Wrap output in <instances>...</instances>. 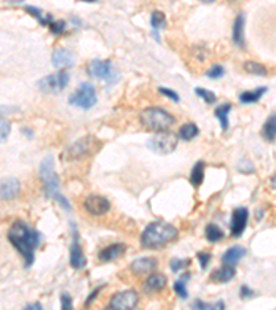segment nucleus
I'll return each mask as SVG.
<instances>
[{
    "label": "nucleus",
    "instance_id": "1",
    "mask_svg": "<svg viewBox=\"0 0 276 310\" xmlns=\"http://www.w3.org/2000/svg\"><path fill=\"white\" fill-rule=\"evenodd\" d=\"M7 239L24 256L25 266H31L35 261V251L42 241V236L38 230L31 228L24 221H16L7 232Z\"/></svg>",
    "mask_w": 276,
    "mask_h": 310
},
{
    "label": "nucleus",
    "instance_id": "2",
    "mask_svg": "<svg viewBox=\"0 0 276 310\" xmlns=\"http://www.w3.org/2000/svg\"><path fill=\"white\" fill-rule=\"evenodd\" d=\"M177 236H178V230L174 228L173 225L156 221V222L149 223L144 229V232L141 234V245L144 248L155 250V248H160L163 245L168 244L170 241L177 239Z\"/></svg>",
    "mask_w": 276,
    "mask_h": 310
},
{
    "label": "nucleus",
    "instance_id": "3",
    "mask_svg": "<svg viewBox=\"0 0 276 310\" xmlns=\"http://www.w3.org/2000/svg\"><path fill=\"white\" fill-rule=\"evenodd\" d=\"M39 174L44 184V193L50 199H54L65 211H70V204L60 193V180L54 170V162L51 156H47L39 166Z\"/></svg>",
    "mask_w": 276,
    "mask_h": 310
},
{
    "label": "nucleus",
    "instance_id": "4",
    "mask_svg": "<svg viewBox=\"0 0 276 310\" xmlns=\"http://www.w3.org/2000/svg\"><path fill=\"white\" fill-rule=\"evenodd\" d=\"M140 120L152 131H166L174 124V117L162 108H146L140 114Z\"/></svg>",
    "mask_w": 276,
    "mask_h": 310
},
{
    "label": "nucleus",
    "instance_id": "5",
    "mask_svg": "<svg viewBox=\"0 0 276 310\" xmlns=\"http://www.w3.org/2000/svg\"><path fill=\"white\" fill-rule=\"evenodd\" d=\"M178 138L171 131H157L155 135L148 141V147L152 152L159 154H167L177 147Z\"/></svg>",
    "mask_w": 276,
    "mask_h": 310
},
{
    "label": "nucleus",
    "instance_id": "6",
    "mask_svg": "<svg viewBox=\"0 0 276 310\" xmlns=\"http://www.w3.org/2000/svg\"><path fill=\"white\" fill-rule=\"evenodd\" d=\"M97 102L96 90L91 83H81L75 93L69 97V103L81 109L93 108Z\"/></svg>",
    "mask_w": 276,
    "mask_h": 310
},
{
    "label": "nucleus",
    "instance_id": "7",
    "mask_svg": "<svg viewBox=\"0 0 276 310\" xmlns=\"http://www.w3.org/2000/svg\"><path fill=\"white\" fill-rule=\"evenodd\" d=\"M100 142L97 141V138L93 135L84 136L79 141H76L75 143H72L68 149L65 150V159L68 160H77V159L86 158L88 154H91L93 152H96V146Z\"/></svg>",
    "mask_w": 276,
    "mask_h": 310
},
{
    "label": "nucleus",
    "instance_id": "8",
    "mask_svg": "<svg viewBox=\"0 0 276 310\" xmlns=\"http://www.w3.org/2000/svg\"><path fill=\"white\" fill-rule=\"evenodd\" d=\"M68 82H69L68 72L60 71L57 73H51L49 76L43 77L38 83V87L43 93H60L66 87Z\"/></svg>",
    "mask_w": 276,
    "mask_h": 310
},
{
    "label": "nucleus",
    "instance_id": "9",
    "mask_svg": "<svg viewBox=\"0 0 276 310\" xmlns=\"http://www.w3.org/2000/svg\"><path fill=\"white\" fill-rule=\"evenodd\" d=\"M87 73L91 77H97L108 83H115L118 80V75L115 73L111 61L94 60L87 65Z\"/></svg>",
    "mask_w": 276,
    "mask_h": 310
},
{
    "label": "nucleus",
    "instance_id": "10",
    "mask_svg": "<svg viewBox=\"0 0 276 310\" xmlns=\"http://www.w3.org/2000/svg\"><path fill=\"white\" fill-rule=\"evenodd\" d=\"M138 302V294L133 289H127V291H122L115 294L111 298L108 307L109 309H118V310H127L134 309Z\"/></svg>",
    "mask_w": 276,
    "mask_h": 310
},
{
    "label": "nucleus",
    "instance_id": "11",
    "mask_svg": "<svg viewBox=\"0 0 276 310\" xmlns=\"http://www.w3.org/2000/svg\"><path fill=\"white\" fill-rule=\"evenodd\" d=\"M72 226V244H70V255L69 262L70 266L73 269H83L86 266V256L83 254L80 243H79V233H77V229H76L75 223H70Z\"/></svg>",
    "mask_w": 276,
    "mask_h": 310
},
{
    "label": "nucleus",
    "instance_id": "12",
    "mask_svg": "<svg viewBox=\"0 0 276 310\" xmlns=\"http://www.w3.org/2000/svg\"><path fill=\"white\" fill-rule=\"evenodd\" d=\"M249 222V210L246 207L235 208L231 219V234L233 237H240Z\"/></svg>",
    "mask_w": 276,
    "mask_h": 310
},
{
    "label": "nucleus",
    "instance_id": "13",
    "mask_svg": "<svg viewBox=\"0 0 276 310\" xmlns=\"http://www.w3.org/2000/svg\"><path fill=\"white\" fill-rule=\"evenodd\" d=\"M109 207H111V204H109L108 199H105L104 196H98V195H90L84 200L86 211L94 217H100V215L107 214L109 211Z\"/></svg>",
    "mask_w": 276,
    "mask_h": 310
},
{
    "label": "nucleus",
    "instance_id": "14",
    "mask_svg": "<svg viewBox=\"0 0 276 310\" xmlns=\"http://www.w3.org/2000/svg\"><path fill=\"white\" fill-rule=\"evenodd\" d=\"M51 62L55 68H60V69H65V68H70V66L75 65V55L72 51L66 49H58L55 50L51 57Z\"/></svg>",
    "mask_w": 276,
    "mask_h": 310
},
{
    "label": "nucleus",
    "instance_id": "15",
    "mask_svg": "<svg viewBox=\"0 0 276 310\" xmlns=\"http://www.w3.org/2000/svg\"><path fill=\"white\" fill-rule=\"evenodd\" d=\"M236 274V269L235 265H229V263H224L220 269H217L211 273L210 280L216 281V283H228L231 281Z\"/></svg>",
    "mask_w": 276,
    "mask_h": 310
},
{
    "label": "nucleus",
    "instance_id": "16",
    "mask_svg": "<svg viewBox=\"0 0 276 310\" xmlns=\"http://www.w3.org/2000/svg\"><path fill=\"white\" fill-rule=\"evenodd\" d=\"M157 266V261L155 258H138L136 261L131 262L130 269L134 274H145L153 270Z\"/></svg>",
    "mask_w": 276,
    "mask_h": 310
},
{
    "label": "nucleus",
    "instance_id": "17",
    "mask_svg": "<svg viewBox=\"0 0 276 310\" xmlns=\"http://www.w3.org/2000/svg\"><path fill=\"white\" fill-rule=\"evenodd\" d=\"M126 245L122 244V243H116V244H112L104 248L101 252H100V259L103 262H111L118 259L120 256L125 254Z\"/></svg>",
    "mask_w": 276,
    "mask_h": 310
},
{
    "label": "nucleus",
    "instance_id": "18",
    "mask_svg": "<svg viewBox=\"0 0 276 310\" xmlns=\"http://www.w3.org/2000/svg\"><path fill=\"white\" fill-rule=\"evenodd\" d=\"M18 192H20V182L16 178H9L2 182L0 195L3 200H11L13 197L17 196Z\"/></svg>",
    "mask_w": 276,
    "mask_h": 310
},
{
    "label": "nucleus",
    "instance_id": "19",
    "mask_svg": "<svg viewBox=\"0 0 276 310\" xmlns=\"http://www.w3.org/2000/svg\"><path fill=\"white\" fill-rule=\"evenodd\" d=\"M244 21H246V20H244V14L240 13V14L236 17L235 24H233V42H235L236 46L242 47V49L244 47Z\"/></svg>",
    "mask_w": 276,
    "mask_h": 310
},
{
    "label": "nucleus",
    "instance_id": "20",
    "mask_svg": "<svg viewBox=\"0 0 276 310\" xmlns=\"http://www.w3.org/2000/svg\"><path fill=\"white\" fill-rule=\"evenodd\" d=\"M246 248L240 247V245H235V247H231L229 250L222 255V262L224 263H229V265H235L238 263L242 258L246 256Z\"/></svg>",
    "mask_w": 276,
    "mask_h": 310
},
{
    "label": "nucleus",
    "instance_id": "21",
    "mask_svg": "<svg viewBox=\"0 0 276 310\" xmlns=\"http://www.w3.org/2000/svg\"><path fill=\"white\" fill-rule=\"evenodd\" d=\"M166 284H167V278L164 274H152L145 280L144 289L145 291H159L163 287H166Z\"/></svg>",
    "mask_w": 276,
    "mask_h": 310
},
{
    "label": "nucleus",
    "instance_id": "22",
    "mask_svg": "<svg viewBox=\"0 0 276 310\" xmlns=\"http://www.w3.org/2000/svg\"><path fill=\"white\" fill-rule=\"evenodd\" d=\"M232 109V105L231 103H222L218 108H216L214 110V116L217 119L220 120V124H221V128L224 131H227L229 128V119H228V114Z\"/></svg>",
    "mask_w": 276,
    "mask_h": 310
},
{
    "label": "nucleus",
    "instance_id": "23",
    "mask_svg": "<svg viewBox=\"0 0 276 310\" xmlns=\"http://www.w3.org/2000/svg\"><path fill=\"white\" fill-rule=\"evenodd\" d=\"M261 134L264 136V139L272 142L276 138V113H272L268 119H266L265 124L262 127Z\"/></svg>",
    "mask_w": 276,
    "mask_h": 310
},
{
    "label": "nucleus",
    "instance_id": "24",
    "mask_svg": "<svg viewBox=\"0 0 276 310\" xmlns=\"http://www.w3.org/2000/svg\"><path fill=\"white\" fill-rule=\"evenodd\" d=\"M203 180H205V163L198 162L191 171V184L198 188L202 185Z\"/></svg>",
    "mask_w": 276,
    "mask_h": 310
},
{
    "label": "nucleus",
    "instance_id": "25",
    "mask_svg": "<svg viewBox=\"0 0 276 310\" xmlns=\"http://www.w3.org/2000/svg\"><path fill=\"white\" fill-rule=\"evenodd\" d=\"M266 93V87H258L255 88L254 91H244V93L240 94V102L242 103H254L257 102L258 99Z\"/></svg>",
    "mask_w": 276,
    "mask_h": 310
},
{
    "label": "nucleus",
    "instance_id": "26",
    "mask_svg": "<svg viewBox=\"0 0 276 310\" xmlns=\"http://www.w3.org/2000/svg\"><path fill=\"white\" fill-rule=\"evenodd\" d=\"M199 134V128L198 125L194 124V123H187L181 128H179V138L182 141H191L194 139L196 135Z\"/></svg>",
    "mask_w": 276,
    "mask_h": 310
},
{
    "label": "nucleus",
    "instance_id": "27",
    "mask_svg": "<svg viewBox=\"0 0 276 310\" xmlns=\"http://www.w3.org/2000/svg\"><path fill=\"white\" fill-rule=\"evenodd\" d=\"M206 239L210 241V243H217L220 240L224 239V232L221 229L218 228L214 223H210L206 226Z\"/></svg>",
    "mask_w": 276,
    "mask_h": 310
},
{
    "label": "nucleus",
    "instance_id": "28",
    "mask_svg": "<svg viewBox=\"0 0 276 310\" xmlns=\"http://www.w3.org/2000/svg\"><path fill=\"white\" fill-rule=\"evenodd\" d=\"M244 71L249 72L251 75H257V76H265L266 75L265 66L261 65L258 62H254V61H247V62H244Z\"/></svg>",
    "mask_w": 276,
    "mask_h": 310
},
{
    "label": "nucleus",
    "instance_id": "29",
    "mask_svg": "<svg viewBox=\"0 0 276 310\" xmlns=\"http://www.w3.org/2000/svg\"><path fill=\"white\" fill-rule=\"evenodd\" d=\"M188 278H190V274H185L184 280L181 278V280H177V281L174 283V291H175L177 295H178L179 298H182V299L188 298V291L185 288V280H188Z\"/></svg>",
    "mask_w": 276,
    "mask_h": 310
},
{
    "label": "nucleus",
    "instance_id": "30",
    "mask_svg": "<svg viewBox=\"0 0 276 310\" xmlns=\"http://www.w3.org/2000/svg\"><path fill=\"white\" fill-rule=\"evenodd\" d=\"M192 307L194 309H224V302L222 300H220V302H217V303H214V305H210V303H205V302H202L201 299L195 300L194 303H192Z\"/></svg>",
    "mask_w": 276,
    "mask_h": 310
},
{
    "label": "nucleus",
    "instance_id": "31",
    "mask_svg": "<svg viewBox=\"0 0 276 310\" xmlns=\"http://www.w3.org/2000/svg\"><path fill=\"white\" fill-rule=\"evenodd\" d=\"M164 22H166V18L163 16L160 11H153L151 16V25L155 29H159V28L164 27Z\"/></svg>",
    "mask_w": 276,
    "mask_h": 310
},
{
    "label": "nucleus",
    "instance_id": "32",
    "mask_svg": "<svg viewBox=\"0 0 276 310\" xmlns=\"http://www.w3.org/2000/svg\"><path fill=\"white\" fill-rule=\"evenodd\" d=\"M196 94L201 97V98H203L205 101H206L207 103H214L216 102V94L213 93V91H209V90H205V88H201V87H198L195 90Z\"/></svg>",
    "mask_w": 276,
    "mask_h": 310
},
{
    "label": "nucleus",
    "instance_id": "33",
    "mask_svg": "<svg viewBox=\"0 0 276 310\" xmlns=\"http://www.w3.org/2000/svg\"><path fill=\"white\" fill-rule=\"evenodd\" d=\"M190 263V259H173V261L170 262V269H171V272L177 273L178 270H181V269L188 266Z\"/></svg>",
    "mask_w": 276,
    "mask_h": 310
},
{
    "label": "nucleus",
    "instance_id": "34",
    "mask_svg": "<svg viewBox=\"0 0 276 310\" xmlns=\"http://www.w3.org/2000/svg\"><path fill=\"white\" fill-rule=\"evenodd\" d=\"M224 73H225V71H224V68L221 65H214L211 66L210 71L207 72V77H210V79H220L221 76H224Z\"/></svg>",
    "mask_w": 276,
    "mask_h": 310
},
{
    "label": "nucleus",
    "instance_id": "35",
    "mask_svg": "<svg viewBox=\"0 0 276 310\" xmlns=\"http://www.w3.org/2000/svg\"><path fill=\"white\" fill-rule=\"evenodd\" d=\"M238 171L243 173V174H249V173H254V167H253V164L247 162V160H242V162L238 164Z\"/></svg>",
    "mask_w": 276,
    "mask_h": 310
},
{
    "label": "nucleus",
    "instance_id": "36",
    "mask_svg": "<svg viewBox=\"0 0 276 310\" xmlns=\"http://www.w3.org/2000/svg\"><path fill=\"white\" fill-rule=\"evenodd\" d=\"M50 29H51V32L55 33V35H60L62 31H64V28H65V22L64 21H51L50 22Z\"/></svg>",
    "mask_w": 276,
    "mask_h": 310
},
{
    "label": "nucleus",
    "instance_id": "37",
    "mask_svg": "<svg viewBox=\"0 0 276 310\" xmlns=\"http://www.w3.org/2000/svg\"><path fill=\"white\" fill-rule=\"evenodd\" d=\"M159 93L163 94V95H166L167 98L173 99L174 102H178L179 101V97L178 94L174 93L173 90H170V88H166V87H159Z\"/></svg>",
    "mask_w": 276,
    "mask_h": 310
},
{
    "label": "nucleus",
    "instance_id": "38",
    "mask_svg": "<svg viewBox=\"0 0 276 310\" xmlns=\"http://www.w3.org/2000/svg\"><path fill=\"white\" fill-rule=\"evenodd\" d=\"M198 259L201 262V267L205 270L211 261V254H209V252H199L198 254Z\"/></svg>",
    "mask_w": 276,
    "mask_h": 310
},
{
    "label": "nucleus",
    "instance_id": "39",
    "mask_svg": "<svg viewBox=\"0 0 276 310\" xmlns=\"http://www.w3.org/2000/svg\"><path fill=\"white\" fill-rule=\"evenodd\" d=\"M60 302H61V307L64 310L72 309V298H70V295L62 294L60 298Z\"/></svg>",
    "mask_w": 276,
    "mask_h": 310
},
{
    "label": "nucleus",
    "instance_id": "40",
    "mask_svg": "<svg viewBox=\"0 0 276 310\" xmlns=\"http://www.w3.org/2000/svg\"><path fill=\"white\" fill-rule=\"evenodd\" d=\"M2 142L6 141V138L9 136V132H10V123L7 120L2 119Z\"/></svg>",
    "mask_w": 276,
    "mask_h": 310
},
{
    "label": "nucleus",
    "instance_id": "41",
    "mask_svg": "<svg viewBox=\"0 0 276 310\" xmlns=\"http://www.w3.org/2000/svg\"><path fill=\"white\" fill-rule=\"evenodd\" d=\"M253 295H254V292H253L247 285H242V288H240V296H242L243 299L250 298V296H253Z\"/></svg>",
    "mask_w": 276,
    "mask_h": 310
},
{
    "label": "nucleus",
    "instance_id": "42",
    "mask_svg": "<svg viewBox=\"0 0 276 310\" xmlns=\"http://www.w3.org/2000/svg\"><path fill=\"white\" fill-rule=\"evenodd\" d=\"M101 288H103V285H100V287H97V288H96V291H93L91 294L88 295V298H87V300H86V306L90 305V303H91L93 300H94V299H96V298H97L98 292L101 291Z\"/></svg>",
    "mask_w": 276,
    "mask_h": 310
},
{
    "label": "nucleus",
    "instance_id": "43",
    "mask_svg": "<svg viewBox=\"0 0 276 310\" xmlns=\"http://www.w3.org/2000/svg\"><path fill=\"white\" fill-rule=\"evenodd\" d=\"M27 309H32V310L42 309V305L38 302V303H33V305H27Z\"/></svg>",
    "mask_w": 276,
    "mask_h": 310
},
{
    "label": "nucleus",
    "instance_id": "44",
    "mask_svg": "<svg viewBox=\"0 0 276 310\" xmlns=\"http://www.w3.org/2000/svg\"><path fill=\"white\" fill-rule=\"evenodd\" d=\"M271 185L273 186V188H275V189H276V174L273 175V177H272V178H271Z\"/></svg>",
    "mask_w": 276,
    "mask_h": 310
},
{
    "label": "nucleus",
    "instance_id": "45",
    "mask_svg": "<svg viewBox=\"0 0 276 310\" xmlns=\"http://www.w3.org/2000/svg\"><path fill=\"white\" fill-rule=\"evenodd\" d=\"M201 2H203V3H213L214 0H201Z\"/></svg>",
    "mask_w": 276,
    "mask_h": 310
},
{
    "label": "nucleus",
    "instance_id": "46",
    "mask_svg": "<svg viewBox=\"0 0 276 310\" xmlns=\"http://www.w3.org/2000/svg\"><path fill=\"white\" fill-rule=\"evenodd\" d=\"M86 2H96V0H86Z\"/></svg>",
    "mask_w": 276,
    "mask_h": 310
}]
</instances>
